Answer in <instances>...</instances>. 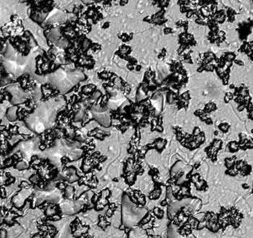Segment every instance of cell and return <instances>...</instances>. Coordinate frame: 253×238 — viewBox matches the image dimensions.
I'll list each match as a JSON object with an SVG mask.
<instances>
[{"mask_svg":"<svg viewBox=\"0 0 253 238\" xmlns=\"http://www.w3.org/2000/svg\"><path fill=\"white\" fill-rule=\"evenodd\" d=\"M58 109L54 104H43L34 113L27 115V125L36 133H43L52 127L53 119L56 115L57 116Z\"/></svg>","mask_w":253,"mask_h":238,"instance_id":"obj_1","label":"cell"},{"mask_svg":"<svg viewBox=\"0 0 253 238\" xmlns=\"http://www.w3.org/2000/svg\"><path fill=\"white\" fill-rule=\"evenodd\" d=\"M104 107H92L90 109L91 113L93 118L102 125L104 127H108L110 126V117L106 113V110Z\"/></svg>","mask_w":253,"mask_h":238,"instance_id":"obj_5","label":"cell"},{"mask_svg":"<svg viewBox=\"0 0 253 238\" xmlns=\"http://www.w3.org/2000/svg\"><path fill=\"white\" fill-rule=\"evenodd\" d=\"M84 78L85 75L78 69L63 70L61 67L48 75V81L62 94L70 92L79 82L84 80Z\"/></svg>","mask_w":253,"mask_h":238,"instance_id":"obj_2","label":"cell"},{"mask_svg":"<svg viewBox=\"0 0 253 238\" xmlns=\"http://www.w3.org/2000/svg\"><path fill=\"white\" fill-rule=\"evenodd\" d=\"M23 55H19L15 53L12 47L9 44L7 45V51L4 54V68L9 73L13 74L15 76H19L24 72H34L35 70V61L33 58H28V57H23Z\"/></svg>","mask_w":253,"mask_h":238,"instance_id":"obj_3","label":"cell"},{"mask_svg":"<svg viewBox=\"0 0 253 238\" xmlns=\"http://www.w3.org/2000/svg\"><path fill=\"white\" fill-rule=\"evenodd\" d=\"M18 107H10L7 112V118L9 120L15 121L18 118Z\"/></svg>","mask_w":253,"mask_h":238,"instance_id":"obj_6","label":"cell"},{"mask_svg":"<svg viewBox=\"0 0 253 238\" xmlns=\"http://www.w3.org/2000/svg\"><path fill=\"white\" fill-rule=\"evenodd\" d=\"M6 89L10 93L11 103L13 105H20L25 102L26 93L23 91V88H20L18 85L13 84L12 86H8Z\"/></svg>","mask_w":253,"mask_h":238,"instance_id":"obj_4","label":"cell"}]
</instances>
